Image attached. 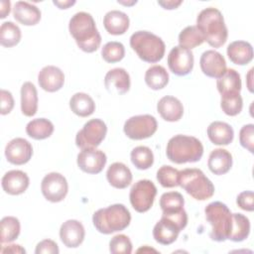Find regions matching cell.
<instances>
[{
    "label": "cell",
    "mask_w": 254,
    "mask_h": 254,
    "mask_svg": "<svg viewBox=\"0 0 254 254\" xmlns=\"http://www.w3.org/2000/svg\"><path fill=\"white\" fill-rule=\"evenodd\" d=\"M68 30L81 51L93 53L100 47L101 36L89 13H75L69 20Z\"/></svg>",
    "instance_id": "6da1fadb"
},
{
    "label": "cell",
    "mask_w": 254,
    "mask_h": 254,
    "mask_svg": "<svg viewBox=\"0 0 254 254\" xmlns=\"http://www.w3.org/2000/svg\"><path fill=\"white\" fill-rule=\"evenodd\" d=\"M196 27L209 46L219 48L225 44L228 31L218 9L208 7L201 10L196 18Z\"/></svg>",
    "instance_id": "7a4b0ae2"
},
{
    "label": "cell",
    "mask_w": 254,
    "mask_h": 254,
    "mask_svg": "<svg viewBox=\"0 0 254 254\" xmlns=\"http://www.w3.org/2000/svg\"><path fill=\"white\" fill-rule=\"evenodd\" d=\"M166 154L168 159L176 164L194 163L201 159L203 146L197 138L180 134L169 140Z\"/></svg>",
    "instance_id": "3957f363"
},
{
    "label": "cell",
    "mask_w": 254,
    "mask_h": 254,
    "mask_svg": "<svg viewBox=\"0 0 254 254\" xmlns=\"http://www.w3.org/2000/svg\"><path fill=\"white\" fill-rule=\"evenodd\" d=\"M131 221L130 211L124 204L115 203L105 208H100L93 213L92 222L97 231L111 234L124 230Z\"/></svg>",
    "instance_id": "277c9868"
},
{
    "label": "cell",
    "mask_w": 254,
    "mask_h": 254,
    "mask_svg": "<svg viewBox=\"0 0 254 254\" xmlns=\"http://www.w3.org/2000/svg\"><path fill=\"white\" fill-rule=\"evenodd\" d=\"M130 46L144 62L155 64L165 55V43L155 34L148 31H137L130 37Z\"/></svg>",
    "instance_id": "5b68a950"
},
{
    "label": "cell",
    "mask_w": 254,
    "mask_h": 254,
    "mask_svg": "<svg viewBox=\"0 0 254 254\" xmlns=\"http://www.w3.org/2000/svg\"><path fill=\"white\" fill-rule=\"evenodd\" d=\"M179 186L196 200H206L214 193L211 181L199 169L189 168L179 173Z\"/></svg>",
    "instance_id": "8992f818"
},
{
    "label": "cell",
    "mask_w": 254,
    "mask_h": 254,
    "mask_svg": "<svg viewBox=\"0 0 254 254\" xmlns=\"http://www.w3.org/2000/svg\"><path fill=\"white\" fill-rule=\"evenodd\" d=\"M205 218L211 225L209 236L216 242L227 240L232 223V213L227 205L221 201H213L204 208Z\"/></svg>",
    "instance_id": "52a82bcc"
},
{
    "label": "cell",
    "mask_w": 254,
    "mask_h": 254,
    "mask_svg": "<svg viewBox=\"0 0 254 254\" xmlns=\"http://www.w3.org/2000/svg\"><path fill=\"white\" fill-rule=\"evenodd\" d=\"M107 133L106 124L98 118L87 121L75 137V144L78 148H96L104 140Z\"/></svg>",
    "instance_id": "ba28073f"
},
{
    "label": "cell",
    "mask_w": 254,
    "mask_h": 254,
    "mask_svg": "<svg viewBox=\"0 0 254 254\" xmlns=\"http://www.w3.org/2000/svg\"><path fill=\"white\" fill-rule=\"evenodd\" d=\"M157 194V188L150 180H140L136 182L129 193V198L133 208L140 213L148 211L154 202Z\"/></svg>",
    "instance_id": "9c48e42d"
},
{
    "label": "cell",
    "mask_w": 254,
    "mask_h": 254,
    "mask_svg": "<svg viewBox=\"0 0 254 254\" xmlns=\"http://www.w3.org/2000/svg\"><path fill=\"white\" fill-rule=\"evenodd\" d=\"M158 128L157 120L150 114L132 116L124 124L123 130L126 136L133 140L147 139L155 134Z\"/></svg>",
    "instance_id": "30bf717a"
},
{
    "label": "cell",
    "mask_w": 254,
    "mask_h": 254,
    "mask_svg": "<svg viewBox=\"0 0 254 254\" xmlns=\"http://www.w3.org/2000/svg\"><path fill=\"white\" fill-rule=\"evenodd\" d=\"M41 190L45 198L51 202L62 201L68 190L66 179L60 173H50L41 183Z\"/></svg>",
    "instance_id": "8fae6325"
},
{
    "label": "cell",
    "mask_w": 254,
    "mask_h": 254,
    "mask_svg": "<svg viewBox=\"0 0 254 254\" xmlns=\"http://www.w3.org/2000/svg\"><path fill=\"white\" fill-rule=\"evenodd\" d=\"M170 70L179 76L189 74L193 67V55L190 50L181 46L174 47L168 56Z\"/></svg>",
    "instance_id": "7c38bea8"
},
{
    "label": "cell",
    "mask_w": 254,
    "mask_h": 254,
    "mask_svg": "<svg viewBox=\"0 0 254 254\" xmlns=\"http://www.w3.org/2000/svg\"><path fill=\"white\" fill-rule=\"evenodd\" d=\"M107 158L104 152L97 150L96 148L82 149L77 155V166L78 168L87 174H98L100 173L105 164Z\"/></svg>",
    "instance_id": "4fadbf2b"
},
{
    "label": "cell",
    "mask_w": 254,
    "mask_h": 254,
    "mask_svg": "<svg viewBox=\"0 0 254 254\" xmlns=\"http://www.w3.org/2000/svg\"><path fill=\"white\" fill-rule=\"evenodd\" d=\"M33 155V147L24 138L11 140L5 148V156L9 163L13 165H24L30 161Z\"/></svg>",
    "instance_id": "5bb4252c"
},
{
    "label": "cell",
    "mask_w": 254,
    "mask_h": 254,
    "mask_svg": "<svg viewBox=\"0 0 254 254\" xmlns=\"http://www.w3.org/2000/svg\"><path fill=\"white\" fill-rule=\"evenodd\" d=\"M199 65L201 71L208 77L219 78L226 71V62L221 54L214 50H208L202 53Z\"/></svg>",
    "instance_id": "9a60e30c"
},
{
    "label": "cell",
    "mask_w": 254,
    "mask_h": 254,
    "mask_svg": "<svg viewBox=\"0 0 254 254\" xmlns=\"http://www.w3.org/2000/svg\"><path fill=\"white\" fill-rule=\"evenodd\" d=\"M85 235V230L81 222L75 219L64 221L60 229V238L62 242L68 248L78 247Z\"/></svg>",
    "instance_id": "2e32d148"
},
{
    "label": "cell",
    "mask_w": 254,
    "mask_h": 254,
    "mask_svg": "<svg viewBox=\"0 0 254 254\" xmlns=\"http://www.w3.org/2000/svg\"><path fill=\"white\" fill-rule=\"evenodd\" d=\"M129 73L122 67L112 68L105 74L104 85L109 93L124 94L130 89Z\"/></svg>",
    "instance_id": "e0dca14e"
},
{
    "label": "cell",
    "mask_w": 254,
    "mask_h": 254,
    "mask_svg": "<svg viewBox=\"0 0 254 254\" xmlns=\"http://www.w3.org/2000/svg\"><path fill=\"white\" fill-rule=\"evenodd\" d=\"M181 231L182 228L175 221L162 215L153 228V237L162 245H170L177 240Z\"/></svg>",
    "instance_id": "ac0fdd59"
},
{
    "label": "cell",
    "mask_w": 254,
    "mask_h": 254,
    "mask_svg": "<svg viewBox=\"0 0 254 254\" xmlns=\"http://www.w3.org/2000/svg\"><path fill=\"white\" fill-rule=\"evenodd\" d=\"M40 87L48 92L60 90L64 83V74L61 68L55 65L44 66L38 74Z\"/></svg>",
    "instance_id": "d6986e66"
},
{
    "label": "cell",
    "mask_w": 254,
    "mask_h": 254,
    "mask_svg": "<svg viewBox=\"0 0 254 254\" xmlns=\"http://www.w3.org/2000/svg\"><path fill=\"white\" fill-rule=\"evenodd\" d=\"M29 184L30 180L28 175L20 170L7 172L1 180L3 190L12 195H18L25 192Z\"/></svg>",
    "instance_id": "ffe728a7"
},
{
    "label": "cell",
    "mask_w": 254,
    "mask_h": 254,
    "mask_svg": "<svg viewBox=\"0 0 254 254\" xmlns=\"http://www.w3.org/2000/svg\"><path fill=\"white\" fill-rule=\"evenodd\" d=\"M157 110L161 117L169 122L179 121L184 114V106L182 102L177 97L171 95L164 96L159 100Z\"/></svg>",
    "instance_id": "44dd1931"
},
{
    "label": "cell",
    "mask_w": 254,
    "mask_h": 254,
    "mask_svg": "<svg viewBox=\"0 0 254 254\" xmlns=\"http://www.w3.org/2000/svg\"><path fill=\"white\" fill-rule=\"evenodd\" d=\"M14 18L25 26H34L41 20L40 9L26 1H18L13 8Z\"/></svg>",
    "instance_id": "7402d4cb"
},
{
    "label": "cell",
    "mask_w": 254,
    "mask_h": 254,
    "mask_svg": "<svg viewBox=\"0 0 254 254\" xmlns=\"http://www.w3.org/2000/svg\"><path fill=\"white\" fill-rule=\"evenodd\" d=\"M108 183L116 189H125L132 182V173L130 169L120 162L111 164L106 172Z\"/></svg>",
    "instance_id": "603a6c76"
},
{
    "label": "cell",
    "mask_w": 254,
    "mask_h": 254,
    "mask_svg": "<svg viewBox=\"0 0 254 254\" xmlns=\"http://www.w3.org/2000/svg\"><path fill=\"white\" fill-rule=\"evenodd\" d=\"M208 169L211 173L217 176L226 174L232 167L231 154L222 148H217L211 151L207 161Z\"/></svg>",
    "instance_id": "cb8c5ba5"
},
{
    "label": "cell",
    "mask_w": 254,
    "mask_h": 254,
    "mask_svg": "<svg viewBox=\"0 0 254 254\" xmlns=\"http://www.w3.org/2000/svg\"><path fill=\"white\" fill-rule=\"evenodd\" d=\"M130 20L127 14L118 10L107 12L103 18L105 30L111 35H123L129 28Z\"/></svg>",
    "instance_id": "d4e9b609"
},
{
    "label": "cell",
    "mask_w": 254,
    "mask_h": 254,
    "mask_svg": "<svg viewBox=\"0 0 254 254\" xmlns=\"http://www.w3.org/2000/svg\"><path fill=\"white\" fill-rule=\"evenodd\" d=\"M227 56L233 64L245 65L253 59V48L248 42L234 41L227 47Z\"/></svg>",
    "instance_id": "484cf974"
},
{
    "label": "cell",
    "mask_w": 254,
    "mask_h": 254,
    "mask_svg": "<svg viewBox=\"0 0 254 254\" xmlns=\"http://www.w3.org/2000/svg\"><path fill=\"white\" fill-rule=\"evenodd\" d=\"M207 136L215 145H228L233 141V128L222 121H213L207 127Z\"/></svg>",
    "instance_id": "4316f807"
},
{
    "label": "cell",
    "mask_w": 254,
    "mask_h": 254,
    "mask_svg": "<svg viewBox=\"0 0 254 254\" xmlns=\"http://www.w3.org/2000/svg\"><path fill=\"white\" fill-rule=\"evenodd\" d=\"M21 110L25 116L32 117L38 110V92L36 86L26 81L21 87Z\"/></svg>",
    "instance_id": "83f0119b"
},
{
    "label": "cell",
    "mask_w": 254,
    "mask_h": 254,
    "mask_svg": "<svg viewBox=\"0 0 254 254\" xmlns=\"http://www.w3.org/2000/svg\"><path fill=\"white\" fill-rule=\"evenodd\" d=\"M69 107L71 111L79 117H87L95 110V103L93 99L86 93L76 92L69 100Z\"/></svg>",
    "instance_id": "f1b7e54d"
},
{
    "label": "cell",
    "mask_w": 254,
    "mask_h": 254,
    "mask_svg": "<svg viewBox=\"0 0 254 254\" xmlns=\"http://www.w3.org/2000/svg\"><path fill=\"white\" fill-rule=\"evenodd\" d=\"M217 90L219 93L225 94L229 92H240L241 90V78L238 71L233 68H228L222 76L217 78L216 81Z\"/></svg>",
    "instance_id": "f546056e"
},
{
    "label": "cell",
    "mask_w": 254,
    "mask_h": 254,
    "mask_svg": "<svg viewBox=\"0 0 254 254\" xmlns=\"http://www.w3.org/2000/svg\"><path fill=\"white\" fill-rule=\"evenodd\" d=\"M54 132L53 123L46 118H37L30 121L26 126V133L35 140L49 138Z\"/></svg>",
    "instance_id": "4dcf8cb0"
},
{
    "label": "cell",
    "mask_w": 254,
    "mask_h": 254,
    "mask_svg": "<svg viewBox=\"0 0 254 254\" xmlns=\"http://www.w3.org/2000/svg\"><path fill=\"white\" fill-rule=\"evenodd\" d=\"M250 232L249 219L242 213H232V223L230 233L227 239L233 242L245 240Z\"/></svg>",
    "instance_id": "1f68e13d"
},
{
    "label": "cell",
    "mask_w": 254,
    "mask_h": 254,
    "mask_svg": "<svg viewBox=\"0 0 254 254\" xmlns=\"http://www.w3.org/2000/svg\"><path fill=\"white\" fill-rule=\"evenodd\" d=\"M145 82L151 89H162L169 82V73L162 65H152L145 73Z\"/></svg>",
    "instance_id": "d6a6232c"
},
{
    "label": "cell",
    "mask_w": 254,
    "mask_h": 254,
    "mask_svg": "<svg viewBox=\"0 0 254 254\" xmlns=\"http://www.w3.org/2000/svg\"><path fill=\"white\" fill-rule=\"evenodd\" d=\"M185 199L178 191H169L161 195L160 206L163 214H172L184 210Z\"/></svg>",
    "instance_id": "836d02e7"
},
{
    "label": "cell",
    "mask_w": 254,
    "mask_h": 254,
    "mask_svg": "<svg viewBox=\"0 0 254 254\" xmlns=\"http://www.w3.org/2000/svg\"><path fill=\"white\" fill-rule=\"evenodd\" d=\"M21 30L13 22L8 21L2 23L0 27V44L3 47L11 48L19 44L21 40Z\"/></svg>",
    "instance_id": "e575fe53"
},
{
    "label": "cell",
    "mask_w": 254,
    "mask_h": 254,
    "mask_svg": "<svg viewBox=\"0 0 254 254\" xmlns=\"http://www.w3.org/2000/svg\"><path fill=\"white\" fill-rule=\"evenodd\" d=\"M203 42L204 38L196 26H188L179 35L180 46L189 50L200 46Z\"/></svg>",
    "instance_id": "d590c367"
},
{
    "label": "cell",
    "mask_w": 254,
    "mask_h": 254,
    "mask_svg": "<svg viewBox=\"0 0 254 254\" xmlns=\"http://www.w3.org/2000/svg\"><path fill=\"white\" fill-rule=\"evenodd\" d=\"M1 244L12 242L20 234V221L14 216H5L1 219Z\"/></svg>",
    "instance_id": "8d00e7d4"
},
{
    "label": "cell",
    "mask_w": 254,
    "mask_h": 254,
    "mask_svg": "<svg viewBox=\"0 0 254 254\" xmlns=\"http://www.w3.org/2000/svg\"><path fill=\"white\" fill-rule=\"evenodd\" d=\"M132 164L139 170H147L154 163V155L152 150L146 146L135 147L130 154Z\"/></svg>",
    "instance_id": "74e56055"
},
{
    "label": "cell",
    "mask_w": 254,
    "mask_h": 254,
    "mask_svg": "<svg viewBox=\"0 0 254 254\" xmlns=\"http://www.w3.org/2000/svg\"><path fill=\"white\" fill-rule=\"evenodd\" d=\"M220 106L226 115L235 116L239 114L243 107V100L240 92H229L222 94Z\"/></svg>",
    "instance_id": "f35d334b"
},
{
    "label": "cell",
    "mask_w": 254,
    "mask_h": 254,
    "mask_svg": "<svg viewBox=\"0 0 254 254\" xmlns=\"http://www.w3.org/2000/svg\"><path fill=\"white\" fill-rule=\"evenodd\" d=\"M102 59L109 64H114L120 62L125 56V48L119 42H108L101 50Z\"/></svg>",
    "instance_id": "ab89813d"
},
{
    "label": "cell",
    "mask_w": 254,
    "mask_h": 254,
    "mask_svg": "<svg viewBox=\"0 0 254 254\" xmlns=\"http://www.w3.org/2000/svg\"><path fill=\"white\" fill-rule=\"evenodd\" d=\"M179 173L171 166H162L157 172V181L164 188H174L179 186Z\"/></svg>",
    "instance_id": "60d3db41"
},
{
    "label": "cell",
    "mask_w": 254,
    "mask_h": 254,
    "mask_svg": "<svg viewBox=\"0 0 254 254\" xmlns=\"http://www.w3.org/2000/svg\"><path fill=\"white\" fill-rule=\"evenodd\" d=\"M109 251L112 254H130L132 252V243L129 237L124 234L112 237L109 242Z\"/></svg>",
    "instance_id": "b9f144b4"
},
{
    "label": "cell",
    "mask_w": 254,
    "mask_h": 254,
    "mask_svg": "<svg viewBox=\"0 0 254 254\" xmlns=\"http://www.w3.org/2000/svg\"><path fill=\"white\" fill-rule=\"evenodd\" d=\"M239 142L241 146L247 149L250 153L254 152L253 144H254V125L247 124L244 125L239 132Z\"/></svg>",
    "instance_id": "7bdbcfd3"
},
{
    "label": "cell",
    "mask_w": 254,
    "mask_h": 254,
    "mask_svg": "<svg viewBox=\"0 0 254 254\" xmlns=\"http://www.w3.org/2000/svg\"><path fill=\"white\" fill-rule=\"evenodd\" d=\"M238 206L246 211H253L254 209V193L252 190H245L240 192L236 197Z\"/></svg>",
    "instance_id": "ee69618b"
},
{
    "label": "cell",
    "mask_w": 254,
    "mask_h": 254,
    "mask_svg": "<svg viewBox=\"0 0 254 254\" xmlns=\"http://www.w3.org/2000/svg\"><path fill=\"white\" fill-rule=\"evenodd\" d=\"M60 252L58 244L51 239H45L39 242L36 246L35 253L36 254H42V253H48V254H58Z\"/></svg>",
    "instance_id": "f6af8a7d"
},
{
    "label": "cell",
    "mask_w": 254,
    "mask_h": 254,
    "mask_svg": "<svg viewBox=\"0 0 254 254\" xmlns=\"http://www.w3.org/2000/svg\"><path fill=\"white\" fill-rule=\"evenodd\" d=\"M1 96V114L6 115L10 113L14 107V98L12 96V93L8 90L1 89L0 91Z\"/></svg>",
    "instance_id": "bcb514c9"
},
{
    "label": "cell",
    "mask_w": 254,
    "mask_h": 254,
    "mask_svg": "<svg viewBox=\"0 0 254 254\" xmlns=\"http://www.w3.org/2000/svg\"><path fill=\"white\" fill-rule=\"evenodd\" d=\"M26 253V250L22 248L20 245L16 244H11L8 245L7 247H2L1 248V253Z\"/></svg>",
    "instance_id": "7dc6e473"
},
{
    "label": "cell",
    "mask_w": 254,
    "mask_h": 254,
    "mask_svg": "<svg viewBox=\"0 0 254 254\" xmlns=\"http://www.w3.org/2000/svg\"><path fill=\"white\" fill-rule=\"evenodd\" d=\"M158 4L160 6H162L164 9H168V10H172V9H176L177 7H179L182 4V1H174V0H167V1H158Z\"/></svg>",
    "instance_id": "c3c4849f"
},
{
    "label": "cell",
    "mask_w": 254,
    "mask_h": 254,
    "mask_svg": "<svg viewBox=\"0 0 254 254\" xmlns=\"http://www.w3.org/2000/svg\"><path fill=\"white\" fill-rule=\"evenodd\" d=\"M0 4H1V9H0L1 16H0V18H1V19H4V18L7 17V15H9V13H10L11 3H10V1L2 0V1L0 2Z\"/></svg>",
    "instance_id": "681fc988"
},
{
    "label": "cell",
    "mask_w": 254,
    "mask_h": 254,
    "mask_svg": "<svg viewBox=\"0 0 254 254\" xmlns=\"http://www.w3.org/2000/svg\"><path fill=\"white\" fill-rule=\"evenodd\" d=\"M53 3L55 5H57L60 9H67L68 7H70L73 4H75V1H70V0H66V1H54Z\"/></svg>",
    "instance_id": "f907efd6"
},
{
    "label": "cell",
    "mask_w": 254,
    "mask_h": 254,
    "mask_svg": "<svg viewBox=\"0 0 254 254\" xmlns=\"http://www.w3.org/2000/svg\"><path fill=\"white\" fill-rule=\"evenodd\" d=\"M252 72H253V68H251L250 70H249V73H248V75H247V86H248V89H249V91L250 92H253V88H252V84H251V80H252Z\"/></svg>",
    "instance_id": "816d5d0a"
},
{
    "label": "cell",
    "mask_w": 254,
    "mask_h": 254,
    "mask_svg": "<svg viewBox=\"0 0 254 254\" xmlns=\"http://www.w3.org/2000/svg\"><path fill=\"white\" fill-rule=\"evenodd\" d=\"M137 252H157V250H155L153 248H148V246H144L142 248H139L137 250Z\"/></svg>",
    "instance_id": "f5cc1de1"
},
{
    "label": "cell",
    "mask_w": 254,
    "mask_h": 254,
    "mask_svg": "<svg viewBox=\"0 0 254 254\" xmlns=\"http://www.w3.org/2000/svg\"><path fill=\"white\" fill-rule=\"evenodd\" d=\"M118 3H121V4H124V5H133V4H136L137 1H132V2H123V1H118Z\"/></svg>",
    "instance_id": "db71d44e"
}]
</instances>
